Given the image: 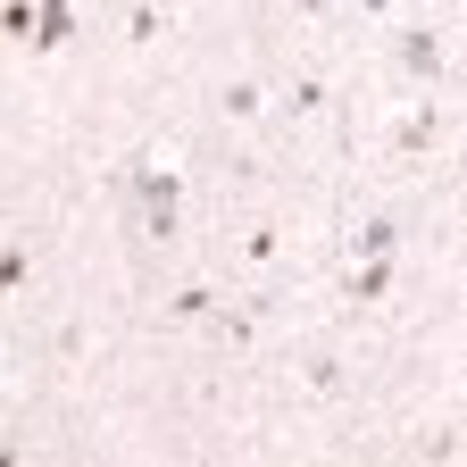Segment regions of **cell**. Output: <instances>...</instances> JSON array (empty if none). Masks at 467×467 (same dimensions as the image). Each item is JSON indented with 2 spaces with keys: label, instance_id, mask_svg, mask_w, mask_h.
Wrapping results in <instances>:
<instances>
[{
  "label": "cell",
  "instance_id": "10",
  "mask_svg": "<svg viewBox=\"0 0 467 467\" xmlns=\"http://www.w3.org/2000/svg\"><path fill=\"white\" fill-rule=\"evenodd\" d=\"M0 26H9L17 42H34V0H9V9H0Z\"/></svg>",
  "mask_w": 467,
  "mask_h": 467
},
{
  "label": "cell",
  "instance_id": "9",
  "mask_svg": "<svg viewBox=\"0 0 467 467\" xmlns=\"http://www.w3.org/2000/svg\"><path fill=\"white\" fill-rule=\"evenodd\" d=\"M217 109H225V117H259V109H267V92H259V84H225V100H217Z\"/></svg>",
  "mask_w": 467,
  "mask_h": 467
},
{
  "label": "cell",
  "instance_id": "5",
  "mask_svg": "<svg viewBox=\"0 0 467 467\" xmlns=\"http://www.w3.org/2000/svg\"><path fill=\"white\" fill-rule=\"evenodd\" d=\"M384 284H392V251H384V259H368L359 275H350V301H384Z\"/></svg>",
  "mask_w": 467,
  "mask_h": 467
},
{
  "label": "cell",
  "instance_id": "11",
  "mask_svg": "<svg viewBox=\"0 0 467 467\" xmlns=\"http://www.w3.org/2000/svg\"><path fill=\"white\" fill-rule=\"evenodd\" d=\"M292 109H301V117H309V109H326V84H317V76H301V84H292Z\"/></svg>",
  "mask_w": 467,
  "mask_h": 467
},
{
  "label": "cell",
  "instance_id": "4",
  "mask_svg": "<svg viewBox=\"0 0 467 467\" xmlns=\"http://www.w3.org/2000/svg\"><path fill=\"white\" fill-rule=\"evenodd\" d=\"M434 126H442V117H434V100H418V109H409V126H400V150L418 159V150L434 142Z\"/></svg>",
  "mask_w": 467,
  "mask_h": 467
},
{
  "label": "cell",
  "instance_id": "3",
  "mask_svg": "<svg viewBox=\"0 0 467 467\" xmlns=\"http://www.w3.org/2000/svg\"><path fill=\"white\" fill-rule=\"evenodd\" d=\"M67 42V0H42L34 9V50H58Z\"/></svg>",
  "mask_w": 467,
  "mask_h": 467
},
{
  "label": "cell",
  "instance_id": "2",
  "mask_svg": "<svg viewBox=\"0 0 467 467\" xmlns=\"http://www.w3.org/2000/svg\"><path fill=\"white\" fill-rule=\"evenodd\" d=\"M400 67L418 76V84H434V76H442V42H434V34H400Z\"/></svg>",
  "mask_w": 467,
  "mask_h": 467
},
{
  "label": "cell",
  "instance_id": "7",
  "mask_svg": "<svg viewBox=\"0 0 467 467\" xmlns=\"http://www.w3.org/2000/svg\"><path fill=\"white\" fill-rule=\"evenodd\" d=\"M26 267H34V243H26V234H17V243H9V251H0V292H17V284H26Z\"/></svg>",
  "mask_w": 467,
  "mask_h": 467
},
{
  "label": "cell",
  "instance_id": "6",
  "mask_svg": "<svg viewBox=\"0 0 467 467\" xmlns=\"http://www.w3.org/2000/svg\"><path fill=\"white\" fill-rule=\"evenodd\" d=\"M167 317H217V292H201V284H184V292H175V301H167Z\"/></svg>",
  "mask_w": 467,
  "mask_h": 467
},
{
  "label": "cell",
  "instance_id": "1",
  "mask_svg": "<svg viewBox=\"0 0 467 467\" xmlns=\"http://www.w3.org/2000/svg\"><path fill=\"white\" fill-rule=\"evenodd\" d=\"M134 201L150 209L142 234H159V243H167V234H175V167H142V175H134Z\"/></svg>",
  "mask_w": 467,
  "mask_h": 467
},
{
  "label": "cell",
  "instance_id": "8",
  "mask_svg": "<svg viewBox=\"0 0 467 467\" xmlns=\"http://www.w3.org/2000/svg\"><path fill=\"white\" fill-rule=\"evenodd\" d=\"M392 243H400V225H392V217H368V225H359V259H384Z\"/></svg>",
  "mask_w": 467,
  "mask_h": 467
}]
</instances>
